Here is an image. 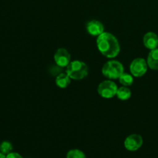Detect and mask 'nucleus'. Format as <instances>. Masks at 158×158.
Returning <instances> with one entry per match:
<instances>
[{
    "mask_svg": "<svg viewBox=\"0 0 158 158\" xmlns=\"http://www.w3.org/2000/svg\"><path fill=\"white\" fill-rule=\"evenodd\" d=\"M148 65L147 60L143 58H136L130 65V71L135 77H141L148 71Z\"/></svg>",
    "mask_w": 158,
    "mask_h": 158,
    "instance_id": "nucleus-5",
    "label": "nucleus"
},
{
    "mask_svg": "<svg viewBox=\"0 0 158 158\" xmlns=\"http://www.w3.org/2000/svg\"><path fill=\"white\" fill-rule=\"evenodd\" d=\"M117 84L110 80H104L99 84L97 92L99 95L105 99H111L117 95Z\"/></svg>",
    "mask_w": 158,
    "mask_h": 158,
    "instance_id": "nucleus-4",
    "label": "nucleus"
},
{
    "mask_svg": "<svg viewBox=\"0 0 158 158\" xmlns=\"http://www.w3.org/2000/svg\"><path fill=\"white\" fill-rule=\"evenodd\" d=\"M12 144L9 141H3L0 144V152L2 154L7 155V154H10L12 151Z\"/></svg>",
    "mask_w": 158,
    "mask_h": 158,
    "instance_id": "nucleus-15",
    "label": "nucleus"
},
{
    "mask_svg": "<svg viewBox=\"0 0 158 158\" xmlns=\"http://www.w3.org/2000/svg\"><path fill=\"white\" fill-rule=\"evenodd\" d=\"M66 158H86V156L80 150L72 149L67 152Z\"/></svg>",
    "mask_w": 158,
    "mask_h": 158,
    "instance_id": "nucleus-14",
    "label": "nucleus"
},
{
    "mask_svg": "<svg viewBox=\"0 0 158 158\" xmlns=\"http://www.w3.org/2000/svg\"><path fill=\"white\" fill-rule=\"evenodd\" d=\"M56 84L61 89H65L70 84L71 78L66 73H60L56 77Z\"/></svg>",
    "mask_w": 158,
    "mask_h": 158,
    "instance_id": "nucleus-11",
    "label": "nucleus"
},
{
    "mask_svg": "<svg viewBox=\"0 0 158 158\" xmlns=\"http://www.w3.org/2000/svg\"><path fill=\"white\" fill-rule=\"evenodd\" d=\"M86 31L93 36H99L104 32V26L101 22L98 20H90L86 23Z\"/></svg>",
    "mask_w": 158,
    "mask_h": 158,
    "instance_id": "nucleus-8",
    "label": "nucleus"
},
{
    "mask_svg": "<svg viewBox=\"0 0 158 158\" xmlns=\"http://www.w3.org/2000/svg\"><path fill=\"white\" fill-rule=\"evenodd\" d=\"M88 72L89 69L87 65L80 60L71 61L70 63L66 66V73L73 80H83L88 75Z\"/></svg>",
    "mask_w": 158,
    "mask_h": 158,
    "instance_id": "nucleus-2",
    "label": "nucleus"
},
{
    "mask_svg": "<svg viewBox=\"0 0 158 158\" xmlns=\"http://www.w3.org/2000/svg\"><path fill=\"white\" fill-rule=\"evenodd\" d=\"M97 46L100 53L107 58H115L120 53L118 40L110 32H104L97 36Z\"/></svg>",
    "mask_w": 158,
    "mask_h": 158,
    "instance_id": "nucleus-1",
    "label": "nucleus"
},
{
    "mask_svg": "<svg viewBox=\"0 0 158 158\" xmlns=\"http://www.w3.org/2000/svg\"><path fill=\"white\" fill-rule=\"evenodd\" d=\"M117 97L120 100H127L131 97V91L128 86H120L117 89Z\"/></svg>",
    "mask_w": 158,
    "mask_h": 158,
    "instance_id": "nucleus-12",
    "label": "nucleus"
},
{
    "mask_svg": "<svg viewBox=\"0 0 158 158\" xmlns=\"http://www.w3.org/2000/svg\"><path fill=\"white\" fill-rule=\"evenodd\" d=\"M147 63L148 67L151 68V69L158 70V48L151 50L148 54Z\"/></svg>",
    "mask_w": 158,
    "mask_h": 158,
    "instance_id": "nucleus-10",
    "label": "nucleus"
},
{
    "mask_svg": "<svg viewBox=\"0 0 158 158\" xmlns=\"http://www.w3.org/2000/svg\"><path fill=\"white\" fill-rule=\"evenodd\" d=\"M143 43L147 49L152 50L158 46V35L155 32H148L143 35Z\"/></svg>",
    "mask_w": 158,
    "mask_h": 158,
    "instance_id": "nucleus-9",
    "label": "nucleus"
},
{
    "mask_svg": "<svg viewBox=\"0 0 158 158\" xmlns=\"http://www.w3.org/2000/svg\"><path fill=\"white\" fill-rule=\"evenodd\" d=\"M134 76L132 74L123 73L119 78V81L123 86H130L134 83Z\"/></svg>",
    "mask_w": 158,
    "mask_h": 158,
    "instance_id": "nucleus-13",
    "label": "nucleus"
},
{
    "mask_svg": "<svg viewBox=\"0 0 158 158\" xmlns=\"http://www.w3.org/2000/svg\"><path fill=\"white\" fill-rule=\"evenodd\" d=\"M0 158H6V156L5 155V154H2V153L0 152Z\"/></svg>",
    "mask_w": 158,
    "mask_h": 158,
    "instance_id": "nucleus-17",
    "label": "nucleus"
},
{
    "mask_svg": "<svg viewBox=\"0 0 158 158\" xmlns=\"http://www.w3.org/2000/svg\"><path fill=\"white\" fill-rule=\"evenodd\" d=\"M143 143V137L140 134H133L125 139L124 147L127 151H136L141 148Z\"/></svg>",
    "mask_w": 158,
    "mask_h": 158,
    "instance_id": "nucleus-6",
    "label": "nucleus"
},
{
    "mask_svg": "<svg viewBox=\"0 0 158 158\" xmlns=\"http://www.w3.org/2000/svg\"><path fill=\"white\" fill-rule=\"evenodd\" d=\"M54 60L60 67H66L71 62L70 54L65 48H60L54 54Z\"/></svg>",
    "mask_w": 158,
    "mask_h": 158,
    "instance_id": "nucleus-7",
    "label": "nucleus"
},
{
    "mask_svg": "<svg viewBox=\"0 0 158 158\" xmlns=\"http://www.w3.org/2000/svg\"><path fill=\"white\" fill-rule=\"evenodd\" d=\"M6 158H23L19 154L15 152H11L10 154L6 155Z\"/></svg>",
    "mask_w": 158,
    "mask_h": 158,
    "instance_id": "nucleus-16",
    "label": "nucleus"
},
{
    "mask_svg": "<svg viewBox=\"0 0 158 158\" xmlns=\"http://www.w3.org/2000/svg\"><path fill=\"white\" fill-rule=\"evenodd\" d=\"M123 73H124V67L123 64L117 60L107 61L102 67L103 75L110 80L119 79Z\"/></svg>",
    "mask_w": 158,
    "mask_h": 158,
    "instance_id": "nucleus-3",
    "label": "nucleus"
}]
</instances>
